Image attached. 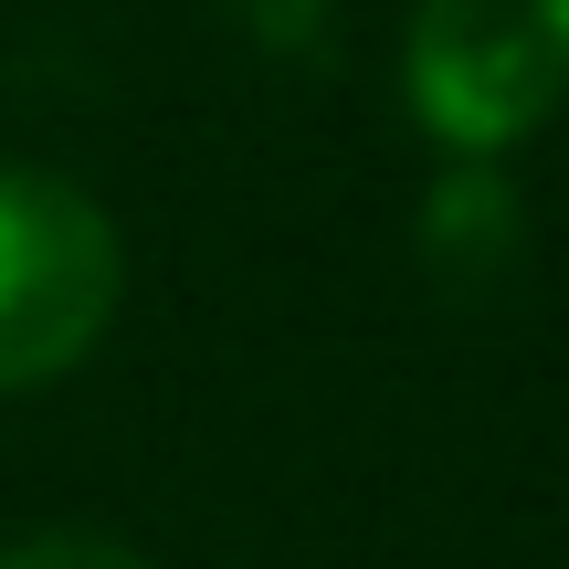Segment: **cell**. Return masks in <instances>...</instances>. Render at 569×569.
Segmentation results:
<instances>
[{"label":"cell","mask_w":569,"mask_h":569,"mask_svg":"<svg viewBox=\"0 0 569 569\" xmlns=\"http://www.w3.org/2000/svg\"><path fill=\"white\" fill-rule=\"evenodd\" d=\"M127 296V243L106 201L53 169L0 159V390H42L96 359Z\"/></svg>","instance_id":"obj_1"},{"label":"cell","mask_w":569,"mask_h":569,"mask_svg":"<svg viewBox=\"0 0 569 569\" xmlns=\"http://www.w3.org/2000/svg\"><path fill=\"white\" fill-rule=\"evenodd\" d=\"M0 569H148V559L127 538H106V528H32V538L0 549Z\"/></svg>","instance_id":"obj_4"},{"label":"cell","mask_w":569,"mask_h":569,"mask_svg":"<svg viewBox=\"0 0 569 569\" xmlns=\"http://www.w3.org/2000/svg\"><path fill=\"white\" fill-rule=\"evenodd\" d=\"M422 232H432V264H496L517 243V190L496 159H453L422 201Z\"/></svg>","instance_id":"obj_3"},{"label":"cell","mask_w":569,"mask_h":569,"mask_svg":"<svg viewBox=\"0 0 569 569\" xmlns=\"http://www.w3.org/2000/svg\"><path fill=\"white\" fill-rule=\"evenodd\" d=\"M401 96L432 148L507 159L569 96V0H422L401 42Z\"/></svg>","instance_id":"obj_2"}]
</instances>
